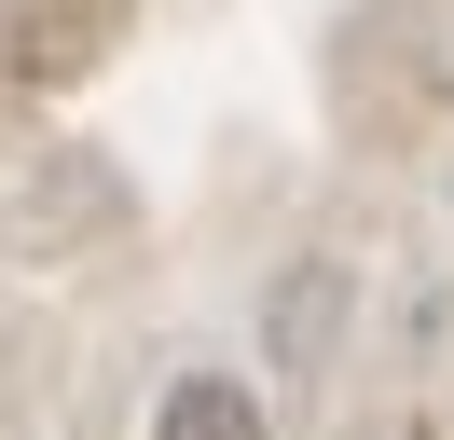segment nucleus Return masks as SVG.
<instances>
[{
	"label": "nucleus",
	"instance_id": "1",
	"mask_svg": "<svg viewBox=\"0 0 454 440\" xmlns=\"http://www.w3.org/2000/svg\"><path fill=\"white\" fill-rule=\"evenodd\" d=\"M152 440H276V412L248 399V372H179L152 399Z\"/></svg>",
	"mask_w": 454,
	"mask_h": 440
}]
</instances>
